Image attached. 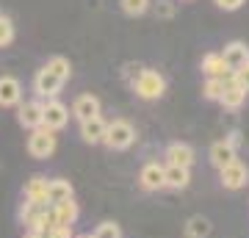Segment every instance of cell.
I'll return each mask as SVG.
<instances>
[{
	"label": "cell",
	"instance_id": "cell-11",
	"mask_svg": "<svg viewBox=\"0 0 249 238\" xmlns=\"http://www.w3.org/2000/svg\"><path fill=\"white\" fill-rule=\"evenodd\" d=\"M100 97L97 94H80V97H75V103H72V116L78 119V122H86V119H94V116H100Z\"/></svg>",
	"mask_w": 249,
	"mask_h": 238
},
{
	"label": "cell",
	"instance_id": "cell-16",
	"mask_svg": "<svg viewBox=\"0 0 249 238\" xmlns=\"http://www.w3.org/2000/svg\"><path fill=\"white\" fill-rule=\"evenodd\" d=\"M72 200V183L64 180V177H53L47 180V205H58Z\"/></svg>",
	"mask_w": 249,
	"mask_h": 238
},
{
	"label": "cell",
	"instance_id": "cell-31",
	"mask_svg": "<svg viewBox=\"0 0 249 238\" xmlns=\"http://www.w3.org/2000/svg\"><path fill=\"white\" fill-rule=\"evenodd\" d=\"M25 238H45L42 233H25Z\"/></svg>",
	"mask_w": 249,
	"mask_h": 238
},
{
	"label": "cell",
	"instance_id": "cell-6",
	"mask_svg": "<svg viewBox=\"0 0 249 238\" xmlns=\"http://www.w3.org/2000/svg\"><path fill=\"white\" fill-rule=\"evenodd\" d=\"M163 158H166V166H180V169H191L196 161V152L191 144L186 141H172L166 152H163Z\"/></svg>",
	"mask_w": 249,
	"mask_h": 238
},
{
	"label": "cell",
	"instance_id": "cell-14",
	"mask_svg": "<svg viewBox=\"0 0 249 238\" xmlns=\"http://www.w3.org/2000/svg\"><path fill=\"white\" fill-rule=\"evenodd\" d=\"M25 202H36V205H47V177L45 175H34L25 183Z\"/></svg>",
	"mask_w": 249,
	"mask_h": 238
},
{
	"label": "cell",
	"instance_id": "cell-20",
	"mask_svg": "<svg viewBox=\"0 0 249 238\" xmlns=\"http://www.w3.org/2000/svg\"><path fill=\"white\" fill-rule=\"evenodd\" d=\"M211 221L205 219V216H191L188 219V224H186V233H188V238H208L211 236Z\"/></svg>",
	"mask_w": 249,
	"mask_h": 238
},
{
	"label": "cell",
	"instance_id": "cell-10",
	"mask_svg": "<svg viewBox=\"0 0 249 238\" xmlns=\"http://www.w3.org/2000/svg\"><path fill=\"white\" fill-rule=\"evenodd\" d=\"M17 122L28 130L42 128V100H28L17 106Z\"/></svg>",
	"mask_w": 249,
	"mask_h": 238
},
{
	"label": "cell",
	"instance_id": "cell-22",
	"mask_svg": "<svg viewBox=\"0 0 249 238\" xmlns=\"http://www.w3.org/2000/svg\"><path fill=\"white\" fill-rule=\"evenodd\" d=\"M119 6L127 17H142L150 11V0H119Z\"/></svg>",
	"mask_w": 249,
	"mask_h": 238
},
{
	"label": "cell",
	"instance_id": "cell-29",
	"mask_svg": "<svg viewBox=\"0 0 249 238\" xmlns=\"http://www.w3.org/2000/svg\"><path fill=\"white\" fill-rule=\"evenodd\" d=\"M139 72H142V67H139V64H124V70H122V78L127 80V83H133Z\"/></svg>",
	"mask_w": 249,
	"mask_h": 238
},
{
	"label": "cell",
	"instance_id": "cell-8",
	"mask_svg": "<svg viewBox=\"0 0 249 238\" xmlns=\"http://www.w3.org/2000/svg\"><path fill=\"white\" fill-rule=\"evenodd\" d=\"M219 55H222L227 72H235V70H241V67L249 61V47H247V42H238V39H235V42L224 44V50Z\"/></svg>",
	"mask_w": 249,
	"mask_h": 238
},
{
	"label": "cell",
	"instance_id": "cell-19",
	"mask_svg": "<svg viewBox=\"0 0 249 238\" xmlns=\"http://www.w3.org/2000/svg\"><path fill=\"white\" fill-rule=\"evenodd\" d=\"M55 208V216H58V224H75L78 221V213H80V208H78V202L75 200H67V202H58V205H53Z\"/></svg>",
	"mask_w": 249,
	"mask_h": 238
},
{
	"label": "cell",
	"instance_id": "cell-9",
	"mask_svg": "<svg viewBox=\"0 0 249 238\" xmlns=\"http://www.w3.org/2000/svg\"><path fill=\"white\" fill-rule=\"evenodd\" d=\"M22 103V83L14 75H0V108H11Z\"/></svg>",
	"mask_w": 249,
	"mask_h": 238
},
{
	"label": "cell",
	"instance_id": "cell-32",
	"mask_svg": "<svg viewBox=\"0 0 249 238\" xmlns=\"http://www.w3.org/2000/svg\"><path fill=\"white\" fill-rule=\"evenodd\" d=\"M183 3H191V0H183Z\"/></svg>",
	"mask_w": 249,
	"mask_h": 238
},
{
	"label": "cell",
	"instance_id": "cell-7",
	"mask_svg": "<svg viewBox=\"0 0 249 238\" xmlns=\"http://www.w3.org/2000/svg\"><path fill=\"white\" fill-rule=\"evenodd\" d=\"M219 180H222L224 188H230V191H238V188H244L249 180V169L247 164H241V161H232V164H227V166L219 169Z\"/></svg>",
	"mask_w": 249,
	"mask_h": 238
},
{
	"label": "cell",
	"instance_id": "cell-4",
	"mask_svg": "<svg viewBox=\"0 0 249 238\" xmlns=\"http://www.w3.org/2000/svg\"><path fill=\"white\" fill-rule=\"evenodd\" d=\"M28 152H31V158H39V161L50 158L55 152V133L47 130V128L31 130V136H28Z\"/></svg>",
	"mask_w": 249,
	"mask_h": 238
},
{
	"label": "cell",
	"instance_id": "cell-27",
	"mask_svg": "<svg viewBox=\"0 0 249 238\" xmlns=\"http://www.w3.org/2000/svg\"><path fill=\"white\" fill-rule=\"evenodd\" d=\"M232 75H235V83H238V86H241V89H244V92L249 94V61L244 64L241 70H235Z\"/></svg>",
	"mask_w": 249,
	"mask_h": 238
},
{
	"label": "cell",
	"instance_id": "cell-25",
	"mask_svg": "<svg viewBox=\"0 0 249 238\" xmlns=\"http://www.w3.org/2000/svg\"><path fill=\"white\" fill-rule=\"evenodd\" d=\"M11 42H14V22L0 14V47H6Z\"/></svg>",
	"mask_w": 249,
	"mask_h": 238
},
{
	"label": "cell",
	"instance_id": "cell-18",
	"mask_svg": "<svg viewBox=\"0 0 249 238\" xmlns=\"http://www.w3.org/2000/svg\"><path fill=\"white\" fill-rule=\"evenodd\" d=\"M202 72H205V78H224V75H227V67H224L222 55L219 53H205Z\"/></svg>",
	"mask_w": 249,
	"mask_h": 238
},
{
	"label": "cell",
	"instance_id": "cell-28",
	"mask_svg": "<svg viewBox=\"0 0 249 238\" xmlns=\"http://www.w3.org/2000/svg\"><path fill=\"white\" fill-rule=\"evenodd\" d=\"M213 3H216L222 11H238L241 6L247 3V0H213Z\"/></svg>",
	"mask_w": 249,
	"mask_h": 238
},
{
	"label": "cell",
	"instance_id": "cell-3",
	"mask_svg": "<svg viewBox=\"0 0 249 238\" xmlns=\"http://www.w3.org/2000/svg\"><path fill=\"white\" fill-rule=\"evenodd\" d=\"M67 122H70V108L64 106L61 100H42V128H47V130H61V128H67Z\"/></svg>",
	"mask_w": 249,
	"mask_h": 238
},
{
	"label": "cell",
	"instance_id": "cell-26",
	"mask_svg": "<svg viewBox=\"0 0 249 238\" xmlns=\"http://www.w3.org/2000/svg\"><path fill=\"white\" fill-rule=\"evenodd\" d=\"M155 17L158 19H172L175 17V3H172V0H158V3H155Z\"/></svg>",
	"mask_w": 249,
	"mask_h": 238
},
{
	"label": "cell",
	"instance_id": "cell-12",
	"mask_svg": "<svg viewBox=\"0 0 249 238\" xmlns=\"http://www.w3.org/2000/svg\"><path fill=\"white\" fill-rule=\"evenodd\" d=\"M139 185L144 191H160L163 188V164H158V161L144 164L142 175H139Z\"/></svg>",
	"mask_w": 249,
	"mask_h": 238
},
{
	"label": "cell",
	"instance_id": "cell-24",
	"mask_svg": "<svg viewBox=\"0 0 249 238\" xmlns=\"http://www.w3.org/2000/svg\"><path fill=\"white\" fill-rule=\"evenodd\" d=\"M94 238H122V227L116 221H103L97 230H94Z\"/></svg>",
	"mask_w": 249,
	"mask_h": 238
},
{
	"label": "cell",
	"instance_id": "cell-17",
	"mask_svg": "<svg viewBox=\"0 0 249 238\" xmlns=\"http://www.w3.org/2000/svg\"><path fill=\"white\" fill-rule=\"evenodd\" d=\"M208 158H211V164H213L216 169H222V166H227V164H232V161H238V152H235V147H230V144L222 139L211 147Z\"/></svg>",
	"mask_w": 249,
	"mask_h": 238
},
{
	"label": "cell",
	"instance_id": "cell-15",
	"mask_svg": "<svg viewBox=\"0 0 249 238\" xmlns=\"http://www.w3.org/2000/svg\"><path fill=\"white\" fill-rule=\"evenodd\" d=\"M106 119L103 116H94V119H86L80 122V139L86 144H103V136H106Z\"/></svg>",
	"mask_w": 249,
	"mask_h": 238
},
{
	"label": "cell",
	"instance_id": "cell-21",
	"mask_svg": "<svg viewBox=\"0 0 249 238\" xmlns=\"http://www.w3.org/2000/svg\"><path fill=\"white\" fill-rule=\"evenodd\" d=\"M50 72H55L61 80H70V75H72V67H70V58H64V55H53V58H47V64H45Z\"/></svg>",
	"mask_w": 249,
	"mask_h": 238
},
{
	"label": "cell",
	"instance_id": "cell-5",
	"mask_svg": "<svg viewBox=\"0 0 249 238\" xmlns=\"http://www.w3.org/2000/svg\"><path fill=\"white\" fill-rule=\"evenodd\" d=\"M64 83H67V80H61L55 72H50L47 67H42V70L36 72V78H34V92H36L39 100H53V97H58V92L64 89Z\"/></svg>",
	"mask_w": 249,
	"mask_h": 238
},
{
	"label": "cell",
	"instance_id": "cell-2",
	"mask_svg": "<svg viewBox=\"0 0 249 238\" xmlns=\"http://www.w3.org/2000/svg\"><path fill=\"white\" fill-rule=\"evenodd\" d=\"M136 141V128L127 119H114V122L106 125V136H103V144L111 147V150H127L133 147Z\"/></svg>",
	"mask_w": 249,
	"mask_h": 238
},
{
	"label": "cell",
	"instance_id": "cell-13",
	"mask_svg": "<svg viewBox=\"0 0 249 238\" xmlns=\"http://www.w3.org/2000/svg\"><path fill=\"white\" fill-rule=\"evenodd\" d=\"M191 183V169H180V166H163V188L172 191H183Z\"/></svg>",
	"mask_w": 249,
	"mask_h": 238
},
{
	"label": "cell",
	"instance_id": "cell-1",
	"mask_svg": "<svg viewBox=\"0 0 249 238\" xmlns=\"http://www.w3.org/2000/svg\"><path fill=\"white\" fill-rule=\"evenodd\" d=\"M130 86H133V92L142 100H158V97H163V92H166V78H163L158 70L142 67V72L136 75V80Z\"/></svg>",
	"mask_w": 249,
	"mask_h": 238
},
{
	"label": "cell",
	"instance_id": "cell-30",
	"mask_svg": "<svg viewBox=\"0 0 249 238\" xmlns=\"http://www.w3.org/2000/svg\"><path fill=\"white\" fill-rule=\"evenodd\" d=\"M224 141H227L230 147H238V144H241V133H238V130H232V133H230V136H227Z\"/></svg>",
	"mask_w": 249,
	"mask_h": 238
},
{
	"label": "cell",
	"instance_id": "cell-23",
	"mask_svg": "<svg viewBox=\"0 0 249 238\" xmlns=\"http://www.w3.org/2000/svg\"><path fill=\"white\" fill-rule=\"evenodd\" d=\"M222 92H224V80L222 78H208V80H205V86H202L205 100H216V103H219Z\"/></svg>",
	"mask_w": 249,
	"mask_h": 238
}]
</instances>
